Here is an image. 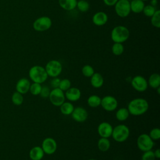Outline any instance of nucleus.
Here are the masks:
<instances>
[{
    "label": "nucleus",
    "instance_id": "39448f33",
    "mask_svg": "<svg viewBox=\"0 0 160 160\" xmlns=\"http://www.w3.org/2000/svg\"><path fill=\"white\" fill-rule=\"evenodd\" d=\"M44 68L48 76L52 78L58 77L61 73L62 70L61 63L59 61L55 59L48 61Z\"/></svg>",
    "mask_w": 160,
    "mask_h": 160
},
{
    "label": "nucleus",
    "instance_id": "e433bc0d",
    "mask_svg": "<svg viewBox=\"0 0 160 160\" xmlns=\"http://www.w3.org/2000/svg\"><path fill=\"white\" fill-rule=\"evenodd\" d=\"M50 91H51V90L48 86H42L39 95L42 98H47L49 96Z\"/></svg>",
    "mask_w": 160,
    "mask_h": 160
},
{
    "label": "nucleus",
    "instance_id": "cd10ccee",
    "mask_svg": "<svg viewBox=\"0 0 160 160\" xmlns=\"http://www.w3.org/2000/svg\"><path fill=\"white\" fill-rule=\"evenodd\" d=\"M111 50L114 55L120 56L123 53L124 48V46L122 45V43L114 42L113 45L112 46Z\"/></svg>",
    "mask_w": 160,
    "mask_h": 160
},
{
    "label": "nucleus",
    "instance_id": "72a5a7b5",
    "mask_svg": "<svg viewBox=\"0 0 160 160\" xmlns=\"http://www.w3.org/2000/svg\"><path fill=\"white\" fill-rule=\"evenodd\" d=\"M71 83L69 79H61L58 88L62 91H66L71 88Z\"/></svg>",
    "mask_w": 160,
    "mask_h": 160
},
{
    "label": "nucleus",
    "instance_id": "aec40b11",
    "mask_svg": "<svg viewBox=\"0 0 160 160\" xmlns=\"http://www.w3.org/2000/svg\"><path fill=\"white\" fill-rule=\"evenodd\" d=\"M77 1V0H58V3L62 9L71 11L76 8Z\"/></svg>",
    "mask_w": 160,
    "mask_h": 160
},
{
    "label": "nucleus",
    "instance_id": "ea45409f",
    "mask_svg": "<svg viewBox=\"0 0 160 160\" xmlns=\"http://www.w3.org/2000/svg\"><path fill=\"white\" fill-rule=\"evenodd\" d=\"M154 156L156 158L159 159L160 158V149H157L155 150V151L154 152Z\"/></svg>",
    "mask_w": 160,
    "mask_h": 160
},
{
    "label": "nucleus",
    "instance_id": "b1692460",
    "mask_svg": "<svg viewBox=\"0 0 160 160\" xmlns=\"http://www.w3.org/2000/svg\"><path fill=\"white\" fill-rule=\"evenodd\" d=\"M110 146H111V144L108 138H101L98 140V148L102 152L107 151L109 149Z\"/></svg>",
    "mask_w": 160,
    "mask_h": 160
},
{
    "label": "nucleus",
    "instance_id": "c85d7f7f",
    "mask_svg": "<svg viewBox=\"0 0 160 160\" xmlns=\"http://www.w3.org/2000/svg\"><path fill=\"white\" fill-rule=\"evenodd\" d=\"M151 24L157 28H159L160 27V11L156 10L154 14L151 17Z\"/></svg>",
    "mask_w": 160,
    "mask_h": 160
},
{
    "label": "nucleus",
    "instance_id": "473e14b6",
    "mask_svg": "<svg viewBox=\"0 0 160 160\" xmlns=\"http://www.w3.org/2000/svg\"><path fill=\"white\" fill-rule=\"evenodd\" d=\"M156 11V9L154 6H153L151 4H148V5L144 6V9L142 10V12L144 13V14L146 16L150 18L154 14V13Z\"/></svg>",
    "mask_w": 160,
    "mask_h": 160
},
{
    "label": "nucleus",
    "instance_id": "f8f14e48",
    "mask_svg": "<svg viewBox=\"0 0 160 160\" xmlns=\"http://www.w3.org/2000/svg\"><path fill=\"white\" fill-rule=\"evenodd\" d=\"M41 148L44 154L51 155L56 152L57 149V142L52 138H46L43 140Z\"/></svg>",
    "mask_w": 160,
    "mask_h": 160
},
{
    "label": "nucleus",
    "instance_id": "4be33fe9",
    "mask_svg": "<svg viewBox=\"0 0 160 160\" xmlns=\"http://www.w3.org/2000/svg\"><path fill=\"white\" fill-rule=\"evenodd\" d=\"M148 86L152 89H157L160 86V76L158 73L152 74L148 81Z\"/></svg>",
    "mask_w": 160,
    "mask_h": 160
},
{
    "label": "nucleus",
    "instance_id": "6ab92c4d",
    "mask_svg": "<svg viewBox=\"0 0 160 160\" xmlns=\"http://www.w3.org/2000/svg\"><path fill=\"white\" fill-rule=\"evenodd\" d=\"M145 4L144 1L141 0H131L130 1L131 11L134 13H140L142 12Z\"/></svg>",
    "mask_w": 160,
    "mask_h": 160
},
{
    "label": "nucleus",
    "instance_id": "f3484780",
    "mask_svg": "<svg viewBox=\"0 0 160 160\" xmlns=\"http://www.w3.org/2000/svg\"><path fill=\"white\" fill-rule=\"evenodd\" d=\"M65 98L70 101H76L79 100L81 96V92L78 88H70L64 93Z\"/></svg>",
    "mask_w": 160,
    "mask_h": 160
},
{
    "label": "nucleus",
    "instance_id": "37998d69",
    "mask_svg": "<svg viewBox=\"0 0 160 160\" xmlns=\"http://www.w3.org/2000/svg\"><path fill=\"white\" fill-rule=\"evenodd\" d=\"M141 1H148V0H141Z\"/></svg>",
    "mask_w": 160,
    "mask_h": 160
},
{
    "label": "nucleus",
    "instance_id": "423d86ee",
    "mask_svg": "<svg viewBox=\"0 0 160 160\" xmlns=\"http://www.w3.org/2000/svg\"><path fill=\"white\" fill-rule=\"evenodd\" d=\"M116 14L121 18H126L130 14V1L128 0H118L114 4Z\"/></svg>",
    "mask_w": 160,
    "mask_h": 160
},
{
    "label": "nucleus",
    "instance_id": "393cba45",
    "mask_svg": "<svg viewBox=\"0 0 160 160\" xmlns=\"http://www.w3.org/2000/svg\"><path fill=\"white\" fill-rule=\"evenodd\" d=\"M129 116V112L127 108H121L119 109L116 112V118L119 121H124L126 120Z\"/></svg>",
    "mask_w": 160,
    "mask_h": 160
},
{
    "label": "nucleus",
    "instance_id": "2eb2a0df",
    "mask_svg": "<svg viewBox=\"0 0 160 160\" xmlns=\"http://www.w3.org/2000/svg\"><path fill=\"white\" fill-rule=\"evenodd\" d=\"M31 82L27 78H22L19 79L16 84V90L18 92L24 94L29 91Z\"/></svg>",
    "mask_w": 160,
    "mask_h": 160
},
{
    "label": "nucleus",
    "instance_id": "f03ea898",
    "mask_svg": "<svg viewBox=\"0 0 160 160\" xmlns=\"http://www.w3.org/2000/svg\"><path fill=\"white\" fill-rule=\"evenodd\" d=\"M29 77L33 82L42 84L47 80L48 76L44 67L35 65L30 68Z\"/></svg>",
    "mask_w": 160,
    "mask_h": 160
},
{
    "label": "nucleus",
    "instance_id": "58836bf2",
    "mask_svg": "<svg viewBox=\"0 0 160 160\" xmlns=\"http://www.w3.org/2000/svg\"><path fill=\"white\" fill-rule=\"evenodd\" d=\"M104 3L108 6H113L118 0H102Z\"/></svg>",
    "mask_w": 160,
    "mask_h": 160
},
{
    "label": "nucleus",
    "instance_id": "5701e85b",
    "mask_svg": "<svg viewBox=\"0 0 160 160\" xmlns=\"http://www.w3.org/2000/svg\"><path fill=\"white\" fill-rule=\"evenodd\" d=\"M74 107L73 104L70 102H64L60 106V111L64 115H70L72 112Z\"/></svg>",
    "mask_w": 160,
    "mask_h": 160
},
{
    "label": "nucleus",
    "instance_id": "0eeeda50",
    "mask_svg": "<svg viewBox=\"0 0 160 160\" xmlns=\"http://www.w3.org/2000/svg\"><path fill=\"white\" fill-rule=\"evenodd\" d=\"M52 26L51 19L48 16H41L37 18L32 24L34 29L38 32H44L49 29Z\"/></svg>",
    "mask_w": 160,
    "mask_h": 160
},
{
    "label": "nucleus",
    "instance_id": "7ed1b4c3",
    "mask_svg": "<svg viewBox=\"0 0 160 160\" xmlns=\"http://www.w3.org/2000/svg\"><path fill=\"white\" fill-rule=\"evenodd\" d=\"M129 36V30L122 25L115 26L111 32V38L114 42L122 43L128 39Z\"/></svg>",
    "mask_w": 160,
    "mask_h": 160
},
{
    "label": "nucleus",
    "instance_id": "412c9836",
    "mask_svg": "<svg viewBox=\"0 0 160 160\" xmlns=\"http://www.w3.org/2000/svg\"><path fill=\"white\" fill-rule=\"evenodd\" d=\"M104 83V79L102 75L98 72H94L91 77V84L93 88H99Z\"/></svg>",
    "mask_w": 160,
    "mask_h": 160
},
{
    "label": "nucleus",
    "instance_id": "a19ab883",
    "mask_svg": "<svg viewBox=\"0 0 160 160\" xmlns=\"http://www.w3.org/2000/svg\"><path fill=\"white\" fill-rule=\"evenodd\" d=\"M150 3H151V5L155 7V6H156L158 4V0H151Z\"/></svg>",
    "mask_w": 160,
    "mask_h": 160
},
{
    "label": "nucleus",
    "instance_id": "6e6552de",
    "mask_svg": "<svg viewBox=\"0 0 160 160\" xmlns=\"http://www.w3.org/2000/svg\"><path fill=\"white\" fill-rule=\"evenodd\" d=\"M137 146L141 151H147L152 149L154 146V141L149 134H141L137 139Z\"/></svg>",
    "mask_w": 160,
    "mask_h": 160
},
{
    "label": "nucleus",
    "instance_id": "7c9ffc66",
    "mask_svg": "<svg viewBox=\"0 0 160 160\" xmlns=\"http://www.w3.org/2000/svg\"><path fill=\"white\" fill-rule=\"evenodd\" d=\"M41 88H42V86L41 85V84L33 82L32 84H31L29 91H30V92L32 95L37 96V95H39Z\"/></svg>",
    "mask_w": 160,
    "mask_h": 160
},
{
    "label": "nucleus",
    "instance_id": "ddd939ff",
    "mask_svg": "<svg viewBox=\"0 0 160 160\" xmlns=\"http://www.w3.org/2000/svg\"><path fill=\"white\" fill-rule=\"evenodd\" d=\"M71 116L74 121L78 122H83L87 119L88 114L87 111L82 107H76L74 109Z\"/></svg>",
    "mask_w": 160,
    "mask_h": 160
},
{
    "label": "nucleus",
    "instance_id": "79ce46f5",
    "mask_svg": "<svg viewBox=\"0 0 160 160\" xmlns=\"http://www.w3.org/2000/svg\"><path fill=\"white\" fill-rule=\"evenodd\" d=\"M88 160H97V159H88Z\"/></svg>",
    "mask_w": 160,
    "mask_h": 160
},
{
    "label": "nucleus",
    "instance_id": "1a4fd4ad",
    "mask_svg": "<svg viewBox=\"0 0 160 160\" xmlns=\"http://www.w3.org/2000/svg\"><path fill=\"white\" fill-rule=\"evenodd\" d=\"M48 98L51 104L55 106H60L65 101L64 92L59 88L52 89Z\"/></svg>",
    "mask_w": 160,
    "mask_h": 160
},
{
    "label": "nucleus",
    "instance_id": "a211bd4d",
    "mask_svg": "<svg viewBox=\"0 0 160 160\" xmlns=\"http://www.w3.org/2000/svg\"><path fill=\"white\" fill-rule=\"evenodd\" d=\"M44 152L40 146H34L29 151V156L31 160H41L44 157Z\"/></svg>",
    "mask_w": 160,
    "mask_h": 160
},
{
    "label": "nucleus",
    "instance_id": "2f4dec72",
    "mask_svg": "<svg viewBox=\"0 0 160 160\" xmlns=\"http://www.w3.org/2000/svg\"><path fill=\"white\" fill-rule=\"evenodd\" d=\"M82 73L85 77L91 78L92 76V74L94 73V70L91 66L86 64L82 67Z\"/></svg>",
    "mask_w": 160,
    "mask_h": 160
},
{
    "label": "nucleus",
    "instance_id": "4c0bfd02",
    "mask_svg": "<svg viewBox=\"0 0 160 160\" xmlns=\"http://www.w3.org/2000/svg\"><path fill=\"white\" fill-rule=\"evenodd\" d=\"M60 81H61V79L59 78H58V77L53 78V79L51 81V86L52 88V89L57 88L59 87Z\"/></svg>",
    "mask_w": 160,
    "mask_h": 160
},
{
    "label": "nucleus",
    "instance_id": "c03bdc74",
    "mask_svg": "<svg viewBox=\"0 0 160 160\" xmlns=\"http://www.w3.org/2000/svg\"><path fill=\"white\" fill-rule=\"evenodd\" d=\"M128 1H130V0H128Z\"/></svg>",
    "mask_w": 160,
    "mask_h": 160
},
{
    "label": "nucleus",
    "instance_id": "9d476101",
    "mask_svg": "<svg viewBox=\"0 0 160 160\" xmlns=\"http://www.w3.org/2000/svg\"><path fill=\"white\" fill-rule=\"evenodd\" d=\"M131 83L132 87L138 92H144L148 87L147 80L143 76L139 75L132 78Z\"/></svg>",
    "mask_w": 160,
    "mask_h": 160
},
{
    "label": "nucleus",
    "instance_id": "4468645a",
    "mask_svg": "<svg viewBox=\"0 0 160 160\" xmlns=\"http://www.w3.org/2000/svg\"><path fill=\"white\" fill-rule=\"evenodd\" d=\"M112 126L108 122L100 123L98 127V132L101 138H108L111 136L112 132Z\"/></svg>",
    "mask_w": 160,
    "mask_h": 160
},
{
    "label": "nucleus",
    "instance_id": "a878e982",
    "mask_svg": "<svg viewBox=\"0 0 160 160\" xmlns=\"http://www.w3.org/2000/svg\"><path fill=\"white\" fill-rule=\"evenodd\" d=\"M101 98L97 95L90 96L87 100L88 104L91 108H97L101 105Z\"/></svg>",
    "mask_w": 160,
    "mask_h": 160
},
{
    "label": "nucleus",
    "instance_id": "bb28decb",
    "mask_svg": "<svg viewBox=\"0 0 160 160\" xmlns=\"http://www.w3.org/2000/svg\"><path fill=\"white\" fill-rule=\"evenodd\" d=\"M23 94L18 92V91H15L13 92L11 96V101L16 106L21 105L23 102L24 98H23Z\"/></svg>",
    "mask_w": 160,
    "mask_h": 160
},
{
    "label": "nucleus",
    "instance_id": "c9c22d12",
    "mask_svg": "<svg viewBox=\"0 0 160 160\" xmlns=\"http://www.w3.org/2000/svg\"><path fill=\"white\" fill-rule=\"evenodd\" d=\"M155 158L154 151L149 150L144 152L141 157V160H155Z\"/></svg>",
    "mask_w": 160,
    "mask_h": 160
},
{
    "label": "nucleus",
    "instance_id": "9b49d317",
    "mask_svg": "<svg viewBox=\"0 0 160 160\" xmlns=\"http://www.w3.org/2000/svg\"><path fill=\"white\" fill-rule=\"evenodd\" d=\"M117 99L112 96H106L101 99V106L107 111H112L118 107Z\"/></svg>",
    "mask_w": 160,
    "mask_h": 160
},
{
    "label": "nucleus",
    "instance_id": "f257e3e1",
    "mask_svg": "<svg viewBox=\"0 0 160 160\" xmlns=\"http://www.w3.org/2000/svg\"><path fill=\"white\" fill-rule=\"evenodd\" d=\"M149 108L148 102L144 98H138L131 100L128 105L129 114L141 116L147 112Z\"/></svg>",
    "mask_w": 160,
    "mask_h": 160
},
{
    "label": "nucleus",
    "instance_id": "dca6fc26",
    "mask_svg": "<svg viewBox=\"0 0 160 160\" xmlns=\"http://www.w3.org/2000/svg\"><path fill=\"white\" fill-rule=\"evenodd\" d=\"M108 20V14L103 11H99L96 12L92 18L93 24L98 26H104L106 24Z\"/></svg>",
    "mask_w": 160,
    "mask_h": 160
},
{
    "label": "nucleus",
    "instance_id": "f704fd0d",
    "mask_svg": "<svg viewBox=\"0 0 160 160\" xmlns=\"http://www.w3.org/2000/svg\"><path fill=\"white\" fill-rule=\"evenodd\" d=\"M150 138L153 140H158L160 138V129L158 128H154L152 129L149 134Z\"/></svg>",
    "mask_w": 160,
    "mask_h": 160
},
{
    "label": "nucleus",
    "instance_id": "20e7f679",
    "mask_svg": "<svg viewBox=\"0 0 160 160\" xmlns=\"http://www.w3.org/2000/svg\"><path fill=\"white\" fill-rule=\"evenodd\" d=\"M130 131L129 128L124 124L116 126L112 129L111 136L116 142H122L125 141L129 136Z\"/></svg>",
    "mask_w": 160,
    "mask_h": 160
},
{
    "label": "nucleus",
    "instance_id": "c756f323",
    "mask_svg": "<svg viewBox=\"0 0 160 160\" xmlns=\"http://www.w3.org/2000/svg\"><path fill=\"white\" fill-rule=\"evenodd\" d=\"M76 7L79 11L84 12L89 10L90 6L89 3L86 0H79L77 1Z\"/></svg>",
    "mask_w": 160,
    "mask_h": 160
}]
</instances>
